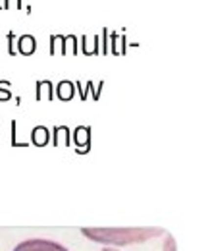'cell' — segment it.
<instances>
[{
    "label": "cell",
    "mask_w": 208,
    "mask_h": 251,
    "mask_svg": "<svg viewBox=\"0 0 208 251\" xmlns=\"http://www.w3.org/2000/svg\"><path fill=\"white\" fill-rule=\"evenodd\" d=\"M81 234L96 244L106 246H131L145 244L156 236H162V228H81Z\"/></svg>",
    "instance_id": "obj_1"
},
{
    "label": "cell",
    "mask_w": 208,
    "mask_h": 251,
    "mask_svg": "<svg viewBox=\"0 0 208 251\" xmlns=\"http://www.w3.org/2000/svg\"><path fill=\"white\" fill-rule=\"evenodd\" d=\"M12 251H69L64 244L45 238H29L20 242Z\"/></svg>",
    "instance_id": "obj_2"
},
{
    "label": "cell",
    "mask_w": 208,
    "mask_h": 251,
    "mask_svg": "<svg viewBox=\"0 0 208 251\" xmlns=\"http://www.w3.org/2000/svg\"><path fill=\"white\" fill-rule=\"evenodd\" d=\"M73 141L77 145V153H87L91 149V127L79 126L73 131Z\"/></svg>",
    "instance_id": "obj_3"
},
{
    "label": "cell",
    "mask_w": 208,
    "mask_h": 251,
    "mask_svg": "<svg viewBox=\"0 0 208 251\" xmlns=\"http://www.w3.org/2000/svg\"><path fill=\"white\" fill-rule=\"evenodd\" d=\"M16 45H18V52L23 56H31L37 50V41L33 35H22Z\"/></svg>",
    "instance_id": "obj_4"
},
{
    "label": "cell",
    "mask_w": 208,
    "mask_h": 251,
    "mask_svg": "<svg viewBox=\"0 0 208 251\" xmlns=\"http://www.w3.org/2000/svg\"><path fill=\"white\" fill-rule=\"evenodd\" d=\"M31 139H33V143H35L37 147H43V145L48 143V139H50V131H48L46 127H43V126H37V127L31 131Z\"/></svg>",
    "instance_id": "obj_5"
},
{
    "label": "cell",
    "mask_w": 208,
    "mask_h": 251,
    "mask_svg": "<svg viewBox=\"0 0 208 251\" xmlns=\"http://www.w3.org/2000/svg\"><path fill=\"white\" fill-rule=\"evenodd\" d=\"M73 93H75V87H73L71 81H60L58 87H56V95L62 100H69L73 97Z\"/></svg>",
    "instance_id": "obj_6"
},
{
    "label": "cell",
    "mask_w": 208,
    "mask_h": 251,
    "mask_svg": "<svg viewBox=\"0 0 208 251\" xmlns=\"http://www.w3.org/2000/svg\"><path fill=\"white\" fill-rule=\"evenodd\" d=\"M52 95H54V87H52V83L48 79L37 81V100H41L43 97L45 99H52Z\"/></svg>",
    "instance_id": "obj_7"
},
{
    "label": "cell",
    "mask_w": 208,
    "mask_h": 251,
    "mask_svg": "<svg viewBox=\"0 0 208 251\" xmlns=\"http://www.w3.org/2000/svg\"><path fill=\"white\" fill-rule=\"evenodd\" d=\"M83 52L85 54H98V47H100V37H92L89 41V37H83Z\"/></svg>",
    "instance_id": "obj_8"
},
{
    "label": "cell",
    "mask_w": 208,
    "mask_h": 251,
    "mask_svg": "<svg viewBox=\"0 0 208 251\" xmlns=\"http://www.w3.org/2000/svg\"><path fill=\"white\" fill-rule=\"evenodd\" d=\"M60 143L68 145L69 143V129L66 126H60V127H54V145L58 147Z\"/></svg>",
    "instance_id": "obj_9"
},
{
    "label": "cell",
    "mask_w": 208,
    "mask_h": 251,
    "mask_svg": "<svg viewBox=\"0 0 208 251\" xmlns=\"http://www.w3.org/2000/svg\"><path fill=\"white\" fill-rule=\"evenodd\" d=\"M68 52H77V37H73V35H68V37H64V50H62V54H68Z\"/></svg>",
    "instance_id": "obj_10"
},
{
    "label": "cell",
    "mask_w": 208,
    "mask_h": 251,
    "mask_svg": "<svg viewBox=\"0 0 208 251\" xmlns=\"http://www.w3.org/2000/svg\"><path fill=\"white\" fill-rule=\"evenodd\" d=\"M58 49H60V52L64 50V37H62V35H52V37H50V52L56 54Z\"/></svg>",
    "instance_id": "obj_11"
},
{
    "label": "cell",
    "mask_w": 208,
    "mask_h": 251,
    "mask_svg": "<svg viewBox=\"0 0 208 251\" xmlns=\"http://www.w3.org/2000/svg\"><path fill=\"white\" fill-rule=\"evenodd\" d=\"M10 97H12L10 83H8V81H0V100H8Z\"/></svg>",
    "instance_id": "obj_12"
},
{
    "label": "cell",
    "mask_w": 208,
    "mask_h": 251,
    "mask_svg": "<svg viewBox=\"0 0 208 251\" xmlns=\"http://www.w3.org/2000/svg\"><path fill=\"white\" fill-rule=\"evenodd\" d=\"M6 39H8V52H10L12 56H16V33L8 31Z\"/></svg>",
    "instance_id": "obj_13"
},
{
    "label": "cell",
    "mask_w": 208,
    "mask_h": 251,
    "mask_svg": "<svg viewBox=\"0 0 208 251\" xmlns=\"http://www.w3.org/2000/svg\"><path fill=\"white\" fill-rule=\"evenodd\" d=\"M22 6H23V0H2V10H8V8L22 10Z\"/></svg>",
    "instance_id": "obj_14"
},
{
    "label": "cell",
    "mask_w": 208,
    "mask_h": 251,
    "mask_svg": "<svg viewBox=\"0 0 208 251\" xmlns=\"http://www.w3.org/2000/svg\"><path fill=\"white\" fill-rule=\"evenodd\" d=\"M100 39H102V52L106 54V52H108V43H110V31H108V29H104Z\"/></svg>",
    "instance_id": "obj_15"
},
{
    "label": "cell",
    "mask_w": 208,
    "mask_h": 251,
    "mask_svg": "<svg viewBox=\"0 0 208 251\" xmlns=\"http://www.w3.org/2000/svg\"><path fill=\"white\" fill-rule=\"evenodd\" d=\"M100 251H119V250H116V248H102Z\"/></svg>",
    "instance_id": "obj_16"
},
{
    "label": "cell",
    "mask_w": 208,
    "mask_h": 251,
    "mask_svg": "<svg viewBox=\"0 0 208 251\" xmlns=\"http://www.w3.org/2000/svg\"><path fill=\"white\" fill-rule=\"evenodd\" d=\"M0 10H2V0H0Z\"/></svg>",
    "instance_id": "obj_17"
}]
</instances>
